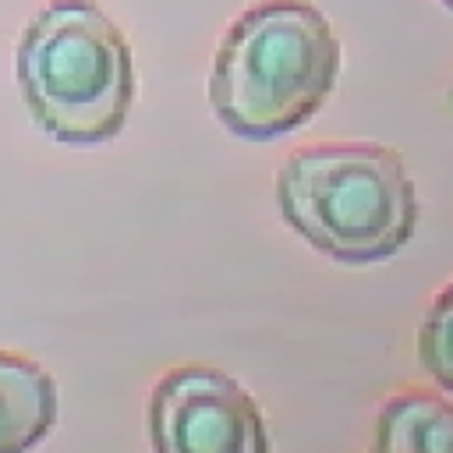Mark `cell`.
I'll return each instance as SVG.
<instances>
[{"label":"cell","mask_w":453,"mask_h":453,"mask_svg":"<svg viewBox=\"0 0 453 453\" xmlns=\"http://www.w3.org/2000/svg\"><path fill=\"white\" fill-rule=\"evenodd\" d=\"M340 74V39L301 0H262L219 39L209 103L241 138L269 142L301 127Z\"/></svg>","instance_id":"6da1fadb"},{"label":"cell","mask_w":453,"mask_h":453,"mask_svg":"<svg viewBox=\"0 0 453 453\" xmlns=\"http://www.w3.org/2000/svg\"><path fill=\"white\" fill-rule=\"evenodd\" d=\"M32 120L64 145H103L120 134L134 99V60L124 32L92 0H53L32 14L14 53Z\"/></svg>","instance_id":"7a4b0ae2"},{"label":"cell","mask_w":453,"mask_h":453,"mask_svg":"<svg viewBox=\"0 0 453 453\" xmlns=\"http://www.w3.org/2000/svg\"><path fill=\"white\" fill-rule=\"evenodd\" d=\"M283 219L336 262H382L418 226L407 166L382 145H315L287 156L276 177Z\"/></svg>","instance_id":"3957f363"},{"label":"cell","mask_w":453,"mask_h":453,"mask_svg":"<svg viewBox=\"0 0 453 453\" xmlns=\"http://www.w3.org/2000/svg\"><path fill=\"white\" fill-rule=\"evenodd\" d=\"M149 439L156 453H269L255 396L237 379L205 365L173 368L156 382Z\"/></svg>","instance_id":"277c9868"},{"label":"cell","mask_w":453,"mask_h":453,"mask_svg":"<svg viewBox=\"0 0 453 453\" xmlns=\"http://www.w3.org/2000/svg\"><path fill=\"white\" fill-rule=\"evenodd\" d=\"M53 375L14 350H0V453H32L57 425Z\"/></svg>","instance_id":"5b68a950"},{"label":"cell","mask_w":453,"mask_h":453,"mask_svg":"<svg viewBox=\"0 0 453 453\" xmlns=\"http://www.w3.org/2000/svg\"><path fill=\"white\" fill-rule=\"evenodd\" d=\"M372 453H453V403L407 389L375 421Z\"/></svg>","instance_id":"8992f818"},{"label":"cell","mask_w":453,"mask_h":453,"mask_svg":"<svg viewBox=\"0 0 453 453\" xmlns=\"http://www.w3.org/2000/svg\"><path fill=\"white\" fill-rule=\"evenodd\" d=\"M418 354H421V365L428 368V375L453 393V287H446L425 326H421V340H418Z\"/></svg>","instance_id":"52a82bcc"},{"label":"cell","mask_w":453,"mask_h":453,"mask_svg":"<svg viewBox=\"0 0 453 453\" xmlns=\"http://www.w3.org/2000/svg\"><path fill=\"white\" fill-rule=\"evenodd\" d=\"M442 4H446V7H449V11H453V0H442Z\"/></svg>","instance_id":"ba28073f"},{"label":"cell","mask_w":453,"mask_h":453,"mask_svg":"<svg viewBox=\"0 0 453 453\" xmlns=\"http://www.w3.org/2000/svg\"><path fill=\"white\" fill-rule=\"evenodd\" d=\"M449 99H453V88H449Z\"/></svg>","instance_id":"9c48e42d"}]
</instances>
